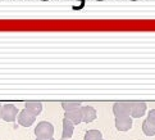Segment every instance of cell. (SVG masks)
Masks as SVG:
<instances>
[{
    "label": "cell",
    "instance_id": "obj_1",
    "mask_svg": "<svg viewBox=\"0 0 155 140\" xmlns=\"http://www.w3.org/2000/svg\"><path fill=\"white\" fill-rule=\"evenodd\" d=\"M36 138H53L54 135V126L48 121H41L35 127Z\"/></svg>",
    "mask_w": 155,
    "mask_h": 140
},
{
    "label": "cell",
    "instance_id": "obj_2",
    "mask_svg": "<svg viewBox=\"0 0 155 140\" xmlns=\"http://www.w3.org/2000/svg\"><path fill=\"white\" fill-rule=\"evenodd\" d=\"M18 108L13 104H4L2 107V120L5 122H14L18 117Z\"/></svg>",
    "mask_w": 155,
    "mask_h": 140
},
{
    "label": "cell",
    "instance_id": "obj_3",
    "mask_svg": "<svg viewBox=\"0 0 155 140\" xmlns=\"http://www.w3.org/2000/svg\"><path fill=\"white\" fill-rule=\"evenodd\" d=\"M113 113L115 117L131 116V102H117L113 105Z\"/></svg>",
    "mask_w": 155,
    "mask_h": 140
},
{
    "label": "cell",
    "instance_id": "obj_4",
    "mask_svg": "<svg viewBox=\"0 0 155 140\" xmlns=\"http://www.w3.org/2000/svg\"><path fill=\"white\" fill-rule=\"evenodd\" d=\"M17 121H18V124L21 126L30 127V126L34 125V122L36 121V116H34L31 112H28L27 109H22V111H19V113H18Z\"/></svg>",
    "mask_w": 155,
    "mask_h": 140
},
{
    "label": "cell",
    "instance_id": "obj_5",
    "mask_svg": "<svg viewBox=\"0 0 155 140\" xmlns=\"http://www.w3.org/2000/svg\"><path fill=\"white\" fill-rule=\"evenodd\" d=\"M147 105L145 102H131V117L132 118H141L146 113Z\"/></svg>",
    "mask_w": 155,
    "mask_h": 140
},
{
    "label": "cell",
    "instance_id": "obj_6",
    "mask_svg": "<svg viewBox=\"0 0 155 140\" xmlns=\"http://www.w3.org/2000/svg\"><path fill=\"white\" fill-rule=\"evenodd\" d=\"M81 114H82V122L85 124H91L96 120V109L90 105H84L81 107Z\"/></svg>",
    "mask_w": 155,
    "mask_h": 140
},
{
    "label": "cell",
    "instance_id": "obj_7",
    "mask_svg": "<svg viewBox=\"0 0 155 140\" xmlns=\"http://www.w3.org/2000/svg\"><path fill=\"white\" fill-rule=\"evenodd\" d=\"M132 117L131 116H127V117H115V128L118 131H128L131 130L132 127Z\"/></svg>",
    "mask_w": 155,
    "mask_h": 140
},
{
    "label": "cell",
    "instance_id": "obj_8",
    "mask_svg": "<svg viewBox=\"0 0 155 140\" xmlns=\"http://www.w3.org/2000/svg\"><path fill=\"white\" fill-rule=\"evenodd\" d=\"M64 118L69 120L74 126H76V125H80L81 122H82L81 108L74 109V111H69V112H65V113H64Z\"/></svg>",
    "mask_w": 155,
    "mask_h": 140
},
{
    "label": "cell",
    "instance_id": "obj_9",
    "mask_svg": "<svg viewBox=\"0 0 155 140\" xmlns=\"http://www.w3.org/2000/svg\"><path fill=\"white\" fill-rule=\"evenodd\" d=\"M25 109H27L28 112H31L34 116L37 117L42 112V103L41 102H36V100H30V102H26Z\"/></svg>",
    "mask_w": 155,
    "mask_h": 140
},
{
    "label": "cell",
    "instance_id": "obj_10",
    "mask_svg": "<svg viewBox=\"0 0 155 140\" xmlns=\"http://www.w3.org/2000/svg\"><path fill=\"white\" fill-rule=\"evenodd\" d=\"M74 131V125L67 118H63V132H62V140H68L72 138Z\"/></svg>",
    "mask_w": 155,
    "mask_h": 140
},
{
    "label": "cell",
    "instance_id": "obj_11",
    "mask_svg": "<svg viewBox=\"0 0 155 140\" xmlns=\"http://www.w3.org/2000/svg\"><path fill=\"white\" fill-rule=\"evenodd\" d=\"M81 102L78 100H65V102H62V108L65 112H69V111H74V109H78L81 108Z\"/></svg>",
    "mask_w": 155,
    "mask_h": 140
},
{
    "label": "cell",
    "instance_id": "obj_12",
    "mask_svg": "<svg viewBox=\"0 0 155 140\" xmlns=\"http://www.w3.org/2000/svg\"><path fill=\"white\" fill-rule=\"evenodd\" d=\"M142 132L145 134L146 136H154L155 135V125L150 124L147 120H145L142 122Z\"/></svg>",
    "mask_w": 155,
    "mask_h": 140
},
{
    "label": "cell",
    "instance_id": "obj_13",
    "mask_svg": "<svg viewBox=\"0 0 155 140\" xmlns=\"http://www.w3.org/2000/svg\"><path fill=\"white\" fill-rule=\"evenodd\" d=\"M103 139V134L99 130H87L84 140H101Z\"/></svg>",
    "mask_w": 155,
    "mask_h": 140
},
{
    "label": "cell",
    "instance_id": "obj_14",
    "mask_svg": "<svg viewBox=\"0 0 155 140\" xmlns=\"http://www.w3.org/2000/svg\"><path fill=\"white\" fill-rule=\"evenodd\" d=\"M150 124L155 125V109H151V111H149V113H147V118H146Z\"/></svg>",
    "mask_w": 155,
    "mask_h": 140
},
{
    "label": "cell",
    "instance_id": "obj_15",
    "mask_svg": "<svg viewBox=\"0 0 155 140\" xmlns=\"http://www.w3.org/2000/svg\"><path fill=\"white\" fill-rule=\"evenodd\" d=\"M36 140H54V138H36Z\"/></svg>",
    "mask_w": 155,
    "mask_h": 140
},
{
    "label": "cell",
    "instance_id": "obj_16",
    "mask_svg": "<svg viewBox=\"0 0 155 140\" xmlns=\"http://www.w3.org/2000/svg\"><path fill=\"white\" fill-rule=\"evenodd\" d=\"M2 107H3V105L0 104V120H2Z\"/></svg>",
    "mask_w": 155,
    "mask_h": 140
},
{
    "label": "cell",
    "instance_id": "obj_17",
    "mask_svg": "<svg viewBox=\"0 0 155 140\" xmlns=\"http://www.w3.org/2000/svg\"><path fill=\"white\" fill-rule=\"evenodd\" d=\"M132 2H136V0H132Z\"/></svg>",
    "mask_w": 155,
    "mask_h": 140
},
{
    "label": "cell",
    "instance_id": "obj_18",
    "mask_svg": "<svg viewBox=\"0 0 155 140\" xmlns=\"http://www.w3.org/2000/svg\"><path fill=\"white\" fill-rule=\"evenodd\" d=\"M101 140H104V139H101Z\"/></svg>",
    "mask_w": 155,
    "mask_h": 140
}]
</instances>
